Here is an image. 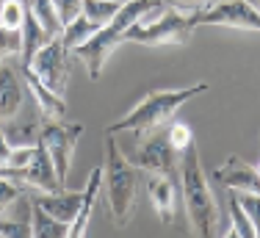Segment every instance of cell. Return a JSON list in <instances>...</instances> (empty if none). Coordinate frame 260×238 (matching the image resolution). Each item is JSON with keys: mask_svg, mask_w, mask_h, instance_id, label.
Returning <instances> with one entry per match:
<instances>
[{"mask_svg": "<svg viewBox=\"0 0 260 238\" xmlns=\"http://www.w3.org/2000/svg\"><path fill=\"white\" fill-rule=\"evenodd\" d=\"M122 6H125V3H100V0H86V3H83V17H86V20H91L94 25H100V28H105V25H108L122 11Z\"/></svg>", "mask_w": 260, "mask_h": 238, "instance_id": "cell-21", "label": "cell"}, {"mask_svg": "<svg viewBox=\"0 0 260 238\" xmlns=\"http://www.w3.org/2000/svg\"><path fill=\"white\" fill-rule=\"evenodd\" d=\"M22 20H25V3H17V0H6V3H0V28L3 31H9V34H20Z\"/></svg>", "mask_w": 260, "mask_h": 238, "instance_id": "cell-22", "label": "cell"}, {"mask_svg": "<svg viewBox=\"0 0 260 238\" xmlns=\"http://www.w3.org/2000/svg\"><path fill=\"white\" fill-rule=\"evenodd\" d=\"M97 31H100V25H94L91 20H86V17L80 14L78 20L70 25V28H64V34H61V45H64L67 53H72L75 47L86 45V42H89Z\"/></svg>", "mask_w": 260, "mask_h": 238, "instance_id": "cell-19", "label": "cell"}, {"mask_svg": "<svg viewBox=\"0 0 260 238\" xmlns=\"http://www.w3.org/2000/svg\"><path fill=\"white\" fill-rule=\"evenodd\" d=\"M80 133H83V125L80 122H70V125H61V122H42L36 128V144L47 150L55 169V177L58 183L67 189V174H70L72 166V153H75Z\"/></svg>", "mask_w": 260, "mask_h": 238, "instance_id": "cell-6", "label": "cell"}, {"mask_svg": "<svg viewBox=\"0 0 260 238\" xmlns=\"http://www.w3.org/2000/svg\"><path fill=\"white\" fill-rule=\"evenodd\" d=\"M194 17V14H191ZM191 17L175 11L169 3L155 20L150 22H133L125 34V42H136L144 47H164V45H185L191 39Z\"/></svg>", "mask_w": 260, "mask_h": 238, "instance_id": "cell-5", "label": "cell"}, {"mask_svg": "<svg viewBox=\"0 0 260 238\" xmlns=\"http://www.w3.org/2000/svg\"><path fill=\"white\" fill-rule=\"evenodd\" d=\"M208 92V83H194V86H183V89H158V92H150L133 111H127L122 119H116L114 125L105 128V133H133L136 141H144L150 136H155V130L160 125H166L177 111L183 108L188 100H194L197 95H205Z\"/></svg>", "mask_w": 260, "mask_h": 238, "instance_id": "cell-3", "label": "cell"}, {"mask_svg": "<svg viewBox=\"0 0 260 238\" xmlns=\"http://www.w3.org/2000/svg\"><path fill=\"white\" fill-rule=\"evenodd\" d=\"M11 155H14V147H11L6 130L0 128V166H9L11 164Z\"/></svg>", "mask_w": 260, "mask_h": 238, "instance_id": "cell-29", "label": "cell"}, {"mask_svg": "<svg viewBox=\"0 0 260 238\" xmlns=\"http://www.w3.org/2000/svg\"><path fill=\"white\" fill-rule=\"evenodd\" d=\"M103 169V183L100 194L105 197L108 214L114 219L116 230H125L136 216L139 208V189H141V172L125 158L119 144L111 133H105V164Z\"/></svg>", "mask_w": 260, "mask_h": 238, "instance_id": "cell-2", "label": "cell"}, {"mask_svg": "<svg viewBox=\"0 0 260 238\" xmlns=\"http://www.w3.org/2000/svg\"><path fill=\"white\" fill-rule=\"evenodd\" d=\"M150 6H152V3H125V6H122V11H119V14H116L108 25H105V28L97 31V34L91 36L86 45H80V47L72 50L78 58L86 61V70H89V78H91V80H100L105 61H108L111 53H114V50L122 45V42H125L127 28H130L133 22H139V17L144 14Z\"/></svg>", "mask_w": 260, "mask_h": 238, "instance_id": "cell-4", "label": "cell"}, {"mask_svg": "<svg viewBox=\"0 0 260 238\" xmlns=\"http://www.w3.org/2000/svg\"><path fill=\"white\" fill-rule=\"evenodd\" d=\"M25 105V83L9 64H0V125L11 122Z\"/></svg>", "mask_w": 260, "mask_h": 238, "instance_id": "cell-13", "label": "cell"}, {"mask_svg": "<svg viewBox=\"0 0 260 238\" xmlns=\"http://www.w3.org/2000/svg\"><path fill=\"white\" fill-rule=\"evenodd\" d=\"M20 78H22V83H25V92H30V95L36 97V105L42 108V114H45L47 122H58V119L67 114V103H64V97L50 95V92H47L45 86H42L39 80H36L30 72H25V70H20Z\"/></svg>", "mask_w": 260, "mask_h": 238, "instance_id": "cell-15", "label": "cell"}, {"mask_svg": "<svg viewBox=\"0 0 260 238\" xmlns=\"http://www.w3.org/2000/svg\"><path fill=\"white\" fill-rule=\"evenodd\" d=\"M191 25H221V28H235V31H257L260 28V14L255 3H208L205 11L191 17Z\"/></svg>", "mask_w": 260, "mask_h": 238, "instance_id": "cell-8", "label": "cell"}, {"mask_svg": "<svg viewBox=\"0 0 260 238\" xmlns=\"http://www.w3.org/2000/svg\"><path fill=\"white\" fill-rule=\"evenodd\" d=\"M14 53H22V34H9L0 28V64Z\"/></svg>", "mask_w": 260, "mask_h": 238, "instance_id": "cell-27", "label": "cell"}, {"mask_svg": "<svg viewBox=\"0 0 260 238\" xmlns=\"http://www.w3.org/2000/svg\"><path fill=\"white\" fill-rule=\"evenodd\" d=\"M180 166V194L185 208V233L188 238H219L221 211L216 205L213 189H210L200 161V147L191 144L177 161Z\"/></svg>", "mask_w": 260, "mask_h": 238, "instance_id": "cell-1", "label": "cell"}, {"mask_svg": "<svg viewBox=\"0 0 260 238\" xmlns=\"http://www.w3.org/2000/svg\"><path fill=\"white\" fill-rule=\"evenodd\" d=\"M25 6H28L30 14L36 17V22H39L42 28L53 36V39H61L64 25H61L58 14H55V3H53V0H36V3H25Z\"/></svg>", "mask_w": 260, "mask_h": 238, "instance_id": "cell-20", "label": "cell"}, {"mask_svg": "<svg viewBox=\"0 0 260 238\" xmlns=\"http://www.w3.org/2000/svg\"><path fill=\"white\" fill-rule=\"evenodd\" d=\"M55 14H58V20L64 28H70L72 22L78 20L80 14H83V3L80 0H70V3H55Z\"/></svg>", "mask_w": 260, "mask_h": 238, "instance_id": "cell-28", "label": "cell"}, {"mask_svg": "<svg viewBox=\"0 0 260 238\" xmlns=\"http://www.w3.org/2000/svg\"><path fill=\"white\" fill-rule=\"evenodd\" d=\"M130 164L144 172H155V174H175L177 172V153L169 147L166 136H150V139L139 141L136 153L130 155Z\"/></svg>", "mask_w": 260, "mask_h": 238, "instance_id": "cell-9", "label": "cell"}, {"mask_svg": "<svg viewBox=\"0 0 260 238\" xmlns=\"http://www.w3.org/2000/svg\"><path fill=\"white\" fill-rule=\"evenodd\" d=\"M0 238H34L30 216H14V219L0 216Z\"/></svg>", "mask_w": 260, "mask_h": 238, "instance_id": "cell-23", "label": "cell"}, {"mask_svg": "<svg viewBox=\"0 0 260 238\" xmlns=\"http://www.w3.org/2000/svg\"><path fill=\"white\" fill-rule=\"evenodd\" d=\"M230 222H233V230L241 238H257V227L246 219V214L238 208V202H235L233 197H230Z\"/></svg>", "mask_w": 260, "mask_h": 238, "instance_id": "cell-25", "label": "cell"}, {"mask_svg": "<svg viewBox=\"0 0 260 238\" xmlns=\"http://www.w3.org/2000/svg\"><path fill=\"white\" fill-rule=\"evenodd\" d=\"M83 199H86V189L83 191H58V194H39V197H34L30 202L39 205L45 214H50L53 219H58V222L64 224H72L75 222V216L80 214V208H83Z\"/></svg>", "mask_w": 260, "mask_h": 238, "instance_id": "cell-12", "label": "cell"}, {"mask_svg": "<svg viewBox=\"0 0 260 238\" xmlns=\"http://www.w3.org/2000/svg\"><path fill=\"white\" fill-rule=\"evenodd\" d=\"M166 141H169V147L175 150V153H185V150L194 144V133H191V128L188 125H183V122H172L169 125V133H166Z\"/></svg>", "mask_w": 260, "mask_h": 238, "instance_id": "cell-24", "label": "cell"}, {"mask_svg": "<svg viewBox=\"0 0 260 238\" xmlns=\"http://www.w3.org/2000/svg\"><path fill=\"white\" fill-rule=\"evenodd\" d=\"M219 238H241V235H238V233H235V230L230 227V230H227V233H224V235H219Z\"/></svg>", "mask_w": 260, "mask_h": 238, "instance_id": "cell-30", "label": "cell"}, {"mask_svg": "<svg viewBox=\"0 0 260 238\" xmlns=\"http://www.w3.org/2000/svg\"><path fill=\"white\" fill-rule=\"evenodd\" d=\"M25 72L34 75L50 95L64 97L67 83H70V53L64 50L61 39H53L47 47H42Z\"/></svg>", "mask_w": 260, "mask_h": 238, "instance_id": "cell-7", "label": "cell"}, {"mask_svg": "<svg viewBox=\"0 0 260 238\" xmlns=\"http://www.w3.org/2000/svg\"><path fill=\"white\" fill-rule=\"evenodd\" d=\"M20 197H22V186H17V183H11V180L0 177V216H3Z\"/></svg>", "mask_w": 260, "mask_h": 238, "instance_id": "cell-26", "label": "cell"}, {"mask_svg": "<svg viewBox=\"0 0 260 238\" xmlns=\"http://www.w3.org/2000/svg\"><path fill=\"white\" fill-rule=\"evenodd\" d=\"M30 227H34V238H67L70 233V224L53 219L34 202H30Z\"/></svg>", "mask_w": 260, "mask_h": 238, "instance_id": "cell-18", "label": "cell"}, {"mask_svg": "<svg viewBox=\"0 0 260 238\" xmlns=\"http://www.w3.org/2000/svg\"><path fill=\"white\" fill-rule=\"evenodd\" d=\"M100 183H103V169L97 166L94 172L89 174L83 208H80V214L75 216V222L70 224V233H67V238H86V233H89V222H91V211H94V202H97V197H100Z\"/></svg>", "mask_w": 260, "mask_h": 238, "instance_id": "cell-17", "label": "cell"}, {"mask_svg": "<svg viewBox=\"0 0 260 238\" xmlns=\"http://www.w3.org/2000/svg\"><path fill=\"white\" fill-rule=\"evenodd\" d=\"M20 34H22V67H20V70H28L30 61H34V55L39 53L42 47L50 45L53 36L47 34L39 22H36V17L28 11V6H25V20H22V31H20Z\"/></svg>", "mask_w": 260, "mask_h": 238, "instance_id": "cell-16", "label": "cell"}, {"mask_svg": "<svg viewBox=\"0 0 260 238\" xmlns=\"http://www.w3.org/2000/svg\"><path fill=\"white\" fill-rule=\"evenodd\" d=\"M213 180L227 189H233L235 194H260V172L255 164H246L244 158L233 155L227 164L216 166L213 172Z\"/></svg>", "mask_w": 260, "mask_h": 238, "instance_id": "cell-10", "label": "cell"}, {"mask_svg": "<svg viewBox=\"0 0 260 238\" xmlns=\"http://www.w3.org/2000/svg\"><path fill=\"white\" fill-rule=\"evenodd\" d=\"M25 186L36 189L39 194H58V191H64V186H61L58 177H55V169H53L50 155H47V150L39 147V144H36V153H34V158H30V164L25 166Z\"/></svg>", "mask_w": 260, "mask_h": 238, "instance_id": "cell-14", "label": "cell"}, {"mask_svg": "<svg viewBox=\"0 0 260 238\" xmlns=\"http://www.w3.org/2000/svg\"><path fill=\"white\" fill-rule=\"evenodd\" d=\"M144 189L147 197H150L152 208H155L158 219L164 224L175 222V211H177V186L172 180V174H155L147 172L144 174Z\"/></svg>", "mask_w": 260, "mask_h": 238, "instance_id": "cell-11", "label": "cell"}]
</instances>
